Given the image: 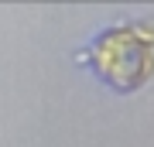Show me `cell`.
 I'll return each mask as SVG.
<instances>
[{
    "label": "cell",
    "mask_w": 154,
    "mask_h": 147,
    "mask_svg": "<svg viewBox=\"0 0 154 147\" xmlns=\"http://www.w3.org/2000/svg\"><path fill=\"white\" fill-rule=\"evenodd\" d=\"M86 58L96 65L106 86H113L116 93H134L154 72V27L147 24L110 27L93 41Z\"/></svg>",
    "instance_id": "obj_1"
}]
</instances>
